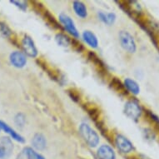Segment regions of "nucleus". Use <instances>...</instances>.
Segmentation results:
<instances>
[{
	"instance_id": "10",
	"label": "nucleus",
	"mask_w": 159,
	"mask_h": 159,
	"mask_svg": "<svg viewBox=\"0 0 159 159\" xmlns=\"http://www.w3.org/2000/svg\"><path fill=\"white\" fill-rule=\"evenodd\" d=\"M99 159H115L116 155L113 149L108 145H102L98 150Z\"/></svg>"
},
{
	"instance_id": "12",
	"label": "nucleus",
	"mask_w": 159,
	"mask_h": 159,
	"mask_svg": "<svg viewBox=\"0 0 159 159\" xmlns=\"http://www.w3.org/2000/svg\"><path fill=\"white\" fill-rule=\"evenodd\" d=\"M73 10L76 15L81 18H86L88 17V10L85 4L80 1H74L73 3Z\"/></svg>"
},
{
	"instance_id": "18",
	"label": "nucleus",
	"mask_w": 159,
	"mask_h": 159,
	"mask_svg": "<svg viewBox=\"0 0 159 159\" xmlns=\"http://www.w3.org/2000/svg\"><path fill=\"white\" fill-rule=\"evenodd\" d=\"M0 34H2L3 36L6 37V38H8L12 34V31L11 29L8 27L7 24H5L4 23H2L0 22Z\"/></svg>"
},
{
	"instance_id": "6",
	"label": "nucleus",
	"mask_w": 159,
	"mask_h": 159,
	"mask_svg": "<svg viewBox=\"0 0 159 159\" xmlns=\"http://www.w3.org/2000/svg\"><path fill=\"white\" fill-rule=\"evenodd\" d=\"M59 20H60V22L62 23L63 27H64V29L69 34H72L73 36L76 37V38H78V36H79L78 32L77 29H76L75 24H74V23H73V21L72 20V18L70 17H68V15H66L64 13H62V14L59 15Z\"/></svg>"
},
{
	"instance_id": "16",
	"label": "nucleus",
	"mask_w": 159,
	"mask_h": 159,
	"mask_svg": "<svg viewBox=\"0 0 159 159\" xmlns=\"http://www.w3.org/2000/svg\"><path fill=\"white\" fill-rule=\"evenodd\" d=\"M38 153L34 149L29 147H27L23 150L22 153L18 155V159H37Z\"/></svg>"
},
{
	"instance_id": "9",
	"label": "nucleus",
	"mask_w": 159,
	"mask_h": 159,
	"mask_svg": "<svg viewBox=\"0 0 159 159\" xmlns=\"http://www.w3.org/2000/svg\"><path fill=\"white\" fill-rule=\"evenodd\" d=\"M0 129L4 131L6 133H8V135L10 136L13 139H14L15 141L18 142V143H24V138L20 134H18L15 130H13V128L9 127L7 123L1 120H0Z\"/></svg>"
},
{
	"instance_id": "8",
	"label": "nucleus",
	"mask_w": 159,
	"mask_h": 159,
	"mask_svg": "<svg viewBox=\"0 0 159 159\" xmlns=\"http://www.w3.org/2000/svg\"><path fill=\"white\" fill-rule=\"evenodd\" d=\"M9 59H10V63H12V65L18 68H24L27 63L26 56L22 52H18V51L12 52Z\"/></svg>"
},
{
	"instance_id": "13",
	"label": "nucleus",
	"mask_w": 159,
	"mask_h": 159,
	"mask_svg": "<svg viewBox=\"0 0 159 159\" xmlns=\"http://www.w3.org/2000/svg\"><path fill=\"white\" fill-rule=\"evenodd\" d=\"M83 39H84L87 44L89 45L90 47L93 48H96L98 47V39H97L96 35L93 32L89 31V30L84 31V34H83Z\"/></svg>"
},
{
	"instance_id": "3",
	"label": "nucleus",
	"mask_w": 159,
	"mask_h": 159,
	"mask_svg": "<svg viewBox=\"0 0 159 159\" xmlns=\"http://www.w3.org/2000/svg\"><path fill=\"white\" fill-rule=\"evenodd\" d=\"M13 150V144L8 137L0 138V159H7L11 156Z\"/></svg>"
},
{
	"instance_id": "17",
	"label": "nucleus",
	"mask_w": 159,
	"mask_h": 159,
	"mask_svg": "<svg viewBox=\"0 0 159 159\" xmlns=\"http://www.w3.org/2000/svg\"><path fill=\"white\" fill-rule=\"evenodd\" d=\"M55 39H56L57 44L60 45L62 47H68L70 44V39L68 36H66L65 34H57L55 37Z\"/></svg>"
},
{
	"instance_id": "15",
	"label": "nucleus",
	"mask_w": 159,
	"mask_h": 159,
	"mask_svg": "<svg viewBox=\"0 0 159 159\" xmlns=\"http://www.w3.org/2000/svg\"><path fill=\"white\" fill-rule=\"evenodd\" d=\"M98 18L101 21H102L107 25H112L114 24L115 20H116V15L113 13H105L103 12H99Z\"/></svg>"
},
{
	"instance_id": "4",
	"label": "nucleus",
	"mask_w": 159,
	"mask_h": 159,
	"mask_svg": "<svg viewBox=\"0 0 159 159\" xmlns=\"http://www.w3.org/2000/svg\"><path fill=\"white\" fill-rule=\"evenodd\" d=\"M124 112H125L126 115L128 117H130L131 119L138 120L141 115V107L138 102L131 100V101L126 102L125 107H124Z\"/></svg>"
},
{
	"instance_id": "21",
	"label": "nucleus",
	"mask_w": 159,
	"mask_h": 159,
	"mask_svg": "<svg viewBox=\"0 0 159 159\" xmlns=\"http://www.w3.org/2000/svg\"><path fill=\"white\" fill-rule=\"evenodd\" d=\"M144 133H145V138H148V139H153L154 138V134L149 129H145Z\"/></svg>"
},
{
	"instance_id": "1",
	"label": "nucleus",
	"mask_w": 159,
	"mask_h": 159,
	"mask_svg": "<svg viewBox=\"0 0 159 159\" xmlns=\"http://www.w3.org/2000/svg\"><path fill=\"white\" fill-rule=\"evenodd\" d=\"M80 134L84 139L87 142V143L92 148L96 147L99 143V137L94 130H93L89 125L86 123H83L79 128Z\"/></svg>"
},
{
	"instance_id": "2",
	"label": "nucleus",
	"mask_w": 159,
	"mask_h": 159,
	"mask_svg": "<svg viewBox=\"0 0 159 159\" xmlns=\"http://www.w3.org/2000/svg\"><path fill=\"white\" fill-rule=\"evenodd\" d=\"M119 41L121 46L128 52H135L137 45L133 37L128 32L121 31L119 34Z\"/></svg>"
},
{
	"instance_id": "14",
	"label": "nucleus",
	"mask_w": 159,
	"mask_h": 159,
	"mask_svg": "<svg viewBox=\"0 0 159 159\" xmlns=\"http://www.w3.org/2000/svg\"><path fill=\"white\" fill-rule=\"evenodd\" d=\"M124 86L128 89V91H130V93L135 95H138L140 93V88L138 83L131 78H126L124 81Z\"/></svg>"
},
{
	"instance_id": "11",
	"label": "nucleus",
	"mask_w": 159,
	"mask_h": 159,
	"mask_svg": "<svg viewBox=\"0 0 159 159\" xmlns=\"http://www.w3.org/2000/svg\"><path fill=\"white\" fill-rule=\"evenodd\" d=\"M47 141L46 138L41 133H36L32 139V145L34 148L38 150H43L46 147Z\"/></svg>"
},
{
	"instance_id": "19",
	"label": "nucleus",
	"mask_w": 159,
	"mask_h": 159,
	"mask_svg": "<svg viewBox=\"0 0 159 159\" xmlns=\"http://www.w3.org/2000/svg\"><path fill=\"white\" fill-rule=\"evenodd\" d=\"M15 123L18 127H23L25 123V117L23 113H18L15 117Z\"/></svg>"
},
{
	"instance_id": "5",
	"label": "nucleus",
	"mask_w": 159,
	"mask_h": 159,
	"mask_svg": "<svg viewBox=\"0 0 159 159\" xmlns=\"http://www.w3.org/2000/svg\"><path fill=\"white\" fill-rule=\"evenodd\" d=\"M22 48L25 54L31 57H35L38 55V50L33 39L29 36H25L22 40Z\"/></svg>"
},
{
	"instance_id": "20",
	"label": "nucleus",
	"mask_w": 159,
	"mask_h": 159,
	"mask_svg": "<svg viewBox=\"0 0 159 159\" xmlns=\"http://www.w3.org/2000/svg\"><path fill=\"white\" fill-rule=\"evenodd\" d=\"M10 3H13L14 5L17 6L18 8H19L22 10L25 11L27 9V3L24 2V1H15V0H13V1H10Z\"/></svg>"
},
{
	"instance_id": "22",
	"label": "nucleus",
	"mask_w": 159,
	"mask_h": 159,
	"mask_svg": "<svg viewBox=\"0 0 159 159\" xmlns=\"http://www.w3.org/2000/svg\"><path fill=\"white\" fill-rule=\"evenodd\" d=\"M37 159H45L42 155H40V154H38V157H37Z\"/></svg>"
},
{
	"instance_id": "7",
	"label": "nucleus",
	"mask_w": 159,
	"mask_h": 159,
	"mask_svg": "<svg viewBox=\"0 0 159 159\" xmlns=\"http://www.w3.org/2000/svg\"><path fill=\"white\" fill-rule=\"evenodd\" d=\"M115 143H116L117 148L124 153H128L133 149L132 143L123 135H117L115 139Z\"/></svg>"
}]
</instances>
